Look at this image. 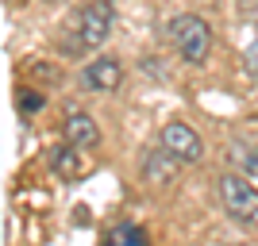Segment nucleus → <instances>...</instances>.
Listing matches in <instances>:
<instances>
[{"label": "nucleus", "instance_id": "nucleus-4", "mask_svg": "<svg viewBox=\"0 0 258 246\" xmlns=\"http://www.w3.org/2000/svg\"><path fill=\"white\" fill-rule=\"evenodd\" d=\"M158 142L170 150L177 161H189V166L205 158V142H201V135H197L193 127H185V123H166V127L158 131Z\"/></svg>", "mask_w": 258, "mask_h": 246}, {"label": "nucleus", "instance_id": "nucleus-5", "mask_svg": "<svg viewBox=\"0 0 258 246\" xmlns=\"http://www.w3.org/2000/svg\"><path fill=\"white\" fill-rule=\"evenodd\" d=\"M77 81H81L85 93H112V89H119V81H123V65H119L116 58H93V62L77 73Z\"/></svg>", "mask_w": 258, "mask_h": 246}, {"label": "nucleus", "instance_id": "nucleus-2", "mask_svg": "<svg viewBox=\"0 0 258 246\" xmlns=\"http://www.w3.org/2000/svg\"><path fill=\"white\" fill-rule=\"evenodd\" d=\"M166 35H170L173 50L181 54L189 65H205L208 50H212V27H208L201 16H177V20L166 23Z\"/></svg>", "mask_w": 258, "mask_h": 246}, {"label": "nucleus", "instance_id": "nucleus-1", "mask_svg": "<svg viewBox=\"0 0 258 246\" xmlns=\"http://www.w3.org/2000/svg\"><path fill=\"white\" fill-rule=\"evenodd\" d=\"M112 23H116V8H112V0H89L77 8V16L70 20L62 35V54H89L97 50L104 43L108 35H112Z\"/></svg>", "mask_w": 258, "mask_h": 246}, {"label": "nucleus", "instance_id": "nucleus-6", "mask_svg": "<svg viewBox=\"0 0 258 246\" xmlns=\"http://www.w3.org/2000/svg\"><path fill=\"white\" fill-rule=\"evenodd\" d=\"M62 139L74 142V146H81V150H93L100 142V131H97V123H93V116L70 112V116L62 119Z\"/></svg>", "mask_w": 258, "mask_h": 246}, {"label": "nucleus", "instance_id": "nucleus-8", "mask_svg": "<svg viewBox=\"0 0 258 246\" xmlns=\"http://www.w3.org/2000/svg\"><path fill=\"white\" fill-rule=\"evenodd\" d=\"M50 170L62 177V181H74L77 173H81V146H74V142H62V146L50 150Z\"/></svg>", "mask_w": 258, "mask_h": 246}, {"label": "nucleus", "instance_id": "nucleus-3", "mask_svg": "<svg viewBox=\"0 0 258 246\" xmlns=\"http://www.w3.org/2000/svg\"><path fill=\"white\" fill-rule=\"evenodd\" d=\"M216 193H220V204L231 223L247 227V231H258V193L250 189L239 173H224L216 181Z\"/></svg>", "mask_w": 258, "mask_h": 246}, {"label": "nucleus", "instance_id": "nucleus-9", "mask_svg": "<svg viewBox=\"0 0 258 246\" xmlns=\"http://www.w3.org/2000/svg\"><path fill=\"white\" fill-rule=\"evenodd\" d=\"M227 161L247 173H258V150L250 142H227Z\"/></svg>", "mask_w": 258, "mask_h": 246}, {"label": "nucleus", "instance_id": "nucleus-10", "mask_svg": "<svg viewBox=\"0 0 258 246\" xmlns=\"http://www.w3.org/2000/svg\"><path fill=\"white\" fill-rule=\"evenodd\" d=\"M108 242L112 246H139V242H147V231L139 223H116V227H108Z\"/></svg>", "mask_w": 258, "mask_h": 246}, {"label": "nucleus", "instance_id": "nucleus-7", "mask_svg": "<svg viewBox=\"0 0 258 246\" xmlns=\"http://www.w3.org/2000/svg\"><path fill=\"white\" fill-rule=\"evenodd\" d=\"M173 154L166 146H154V150H147V154H143V177H147V181L151 185H170L173 181Z\"/></svg>", "mask_w": 258, "mask_h": 246}, {"label": "nucleus", "instance_id": "nucleus-11", "mask_svg": "<svg viewBox=\"0 0 258 246\" xmlns=\"http://www.w3.org/2000/svg\"><path fill=\"white\" fill-rule=\"evenodd\" d=\"M20 108H23V112H39V108H43V97L27 89V93H20Z\"/></svg>", "mask_w": 258, "mask_h": 246}]
</instances>
